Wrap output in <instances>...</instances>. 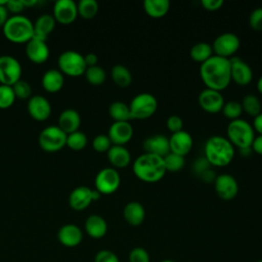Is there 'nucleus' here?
<instances>
[{"mask_svg": "<svg viewBox=\"0 0 262 262\" xmlns=\"http://www.w3.org/2000/svg\"><path fill=\"white\" fill-rule=\"evenodd\" d=\"M200 76L207 88L216 91L225 89L231 82L229 59L217 55L211 56L201 64Z\"/></svg>", "mask_w": 262, "mask_h": 262, "instance_id": "f257e3e1", "label": "nucleus"}, {"mask_svg": "<svg viewBox=\"0 0 262 262\" xmlns=\"http://www.w3.org/2000/svg\"><path fill=\"white\" fill-rule=\"evenodd\" d=\"M132 170L138 179L147 183L160 181L167 172L163 158L147 152L136 158Z\"/></svg>", "mask_w": 262, "mask_h": 262, "instance_id": "f03ea898", "label": "nucleus"}, {"mask_svg": "<svg viewBox=\"0 0 262 262\" xmlns=\"http://www.w3.org/2000/svg\"><path fill=\"white\" fill-rule=\"evenodd\" d=\"M204 155L210 165L225 167L233 160L234 147L226 137L214 135L207 139L204 146Z\"/></svg>", "mask_w": 262, "mask_h": 262, "instance_id": "7ed1b4c3", "label": "nucleus"}, {"mask_svg": "<svg viewBox=\"0 0 262 262\" xmlns=\"http://www.w3.org/2000/svg\"><path fill=\"white\" fill-rule=\"evenodd\" d=\"M2 29L6 39L18 44L29 42L34 34V24L23 14L9 16Z\"/></svg>", "mask_w": 262, "mask_h": 262, "instance_id": "20e7f679", "label": "nucleus"}, {"mask_svg": "<svg viewBox=\"0 0 262 262\" xmlns=\"http://www.w3.org/2000/svg\"><path fill=\"white\" fill-rule=\"evenodd\" d=\"M255 138V131L253 126L244 119H236L230 121L227 126V139L233 146L239 148L251 147Z\"/></svg>", "mask_w": 262, "mask_h": 262, "instance_id": "39448f33", "label": "nucleus"}, {"mask_svg": "<svg viewBox=\"0 0 262 262\" xmlns=\"http://www.w3.org/2000/svg\"><path fill=\"white\" fill-rule=\"evenodd\" d=\"M158 107L157 98L150 93H139L135 95L129 104L131 119L143 120L151 117Z\"/></svg>", "mask_w": 262, "mask_h": 262, "instance_id": "423d86ee", "label": "nucleus"}, {"mask_svg": "<svg viewBox=\"0 0 262 262\" xmlns=\"http://www.w3.org/2000/svg\"><path fill=\"white\" fill-rule=\"evenodd\" d=\"M59 71L71 77H79L83 75L87 69L84 55L74 50L63 51L57 59Z\"/></svg>", "mask_w": 262, "mask_h": 262, "instance_id": "0eeeda50", "label": "nucleus"}, {"mask_svg": "<svg viewBox=\"0 0 262 262\" xmlns=\"http://www.w3.org/2000/svg\"><path fill=\"white\" fill-rule=\"evenodd\" d=\"M39 145L45 151L53 152L61 149L67 143V134L57 126L45 127L39 134Z\"/></svg>", "mask_w": 262, "mask_h": 262, "instance_id": "6e6552de", "label": "nucleus"}, {"mask_svg": "<svg viewBox=\"0 0 262 262\" xmlns=\"http://www.w3.org/2000/svg\"><path fill=\"white\" fill-rule=\"evenodd\" d=\"M239 46V38L234 33L226 32L215 38L212 44V49L215 55L224 58H230L234 56Z\"/></svg>", "mask_w": 262, "mask_h": 262, "instance_id": "1a4fd4ad", "label": "nucleus"}, {"mask_svg": "<svg viewBox=\"0 0 262 262\" xmlns=\"http://www.w3.org/2000/svg\"><path fill=\"white\" fill-rule=\"evenodd\" d=\"M95 189L101 194H112L120 186L121 177L115 168H103L95 176Z\"/></svg>", "mask_w": 262, "mask_h": 262, "instance_id": "9d476101", "label": "nucleus"}, {"mask_svg": "<svg viewBox=\"0 0 262 262\" xmlns=\"http://www.w3.org/2000/svg\"><path fill=\"white\" fill-rule=\"evenodd\" d=\"M21 76L19 61L11 55H0V84L12 86Z\"/></svg>", "mask_w": 262, "mask_h": 262, "instance_id": "9b49d317", "label": "nucleus"}, {"mask_svg": "<svg viewBox=\"0 0 262 262\" xmlns=\"http://www.w3.org/2000/svg\"><path fill=\"white\" fill-rule=\"evenodd\" d=\"M214 186L217 195L224 201L233 200L238 192L237 181L229 174L217 175L214 181Z\"/></svg>", "mask_w": 262, "mask_h": 262, "instance_id": "f8f14e48", "label": "nucleus"}, {"mask_svg": "<svg viewBox=\"0 0 262 262\" xmlns=\"http://www.w3.org/2000/svg\"><path fill=\"white\" fill-rule=\"evenodd\" d=\"M228 59L230 62L231 80L241 86L250 84L253 79V72L251 67L237 56H232Z\"/></svg>", "mask_w": 262, "mask_h": 262, "instance_id": "ddd939ff", "label": "nucleus"}, {"mask_svg": "<svg viewBox=\"0 0 262 262\" xmlns=\"http://www.w3.org/2000/svg\"><path fill=\"white\" fill-rule=\"evenodd\" d=\"M54 19L62 25L73 23L78 15L77 3L73 0H57L53 6Z\"/></svg>", "mask_w": 262, "mask_h": 262, "instance_id": "4468645a", "label": "nucleus"}, {"mask_svg": "<svg viewBox=\"0 0 262 262\" xmlns=\"http://www.w3.org/2000/svg\"><path fill=\"white\" fill-rule=\"evenodd\" d=\"M198 101L200 106L207 113L215 114L222 110L224 105V98L220 91L206 88L199 94Z\"/></svg>", "mask_w": 262, "mask_h": 262, "instance_id": "2eb2a0df", "label": "nucleus"}, {"mask_svg": "<svg viewBox=\"0 0 262 262\" xmlns=\"http://www.w3.org/2000/svg\"><path fill=\"white\" fill-rule=\"evenodd\" d=\"M107 136L115 145L128 143L133 136V127L129 122H114L107 132Z\"/></svg>", "mask_w": 262, "mask_h": 262, "instance_id": "dca6fc26", "label": "nucleus"}, {"mask_svg": "<svg viewBox=\"0 0 262 262\" xmlns=\"http://www.w3.org/2000/svg\"><path fill=\"white\" fill-rule=\"evenodd\" d=\"M27 106L29 115L37 121H44L50 117L51 104L49 100L42 95L31 96Z\"/></svg>", "mask_w": 262, "mask_h": 262, "instance_id": "f3484780", "label": "nucleus"}, {"mask_svg": "<svg viewBox=\"0 0 262 262\" xmlns=\"http://www.w3.org/2000/svg\"><path fill=\"white\" fill-rule=\"evenodd\" d=\"M193 140L191 135L184 130L172 133V135L169 137L170 151L179 156H186L191 150Z\"/></svg>", "mask_w": 262, "mask_h": 262, "instance_id": "a211bd4d", "label": "nucleus"}, {"mask_svg": "<svg viewBox=\"0 0 262 262\" xmlns=\"http://www.w3.org/2000/svg\"><path fill=\"white\" fill-rule=\"evenodd\" d=\"M57 238L62 246L74 248L81 244L83 239V232L78 225L69 223L62 225L58 229Z\"/></svg>", "mask_w": 262, "mask_h": 262, "instance_id": "6ab92c4d", "label": "nucleus"}, {"mask_svg": "<svg viewBox=\"0 0 262 262\" xmlns=\"http://www.w3.org/2000/svg\"><path fill=\"white\" fill-rule=\"evenodd\" d=\"M142 146L145 152L162 158L170 152L169 138L163 134H156L145 138Z\"/></svg>", "mask_w": 262, "mask_h": 262, "instance_id": "aec40b11", "label": "nucleus"}, {"mask_svg": "<svg viewBox=\"0 0 262 262\" xmlns=\"http://www.w3.org/2000/svg\"><path fill=\"white\" fill-rule=\"evenodd\" d=\"M26 44V54L31 61L42 63L49 57V47L46 41L32 38Z\"/></svg>", "mask_w": 262, "mask_h": 262, "instance_id": "412c9836", "label": "nucleus"}, {"mask_svg": "<svg viewBox=\"0 0 262 262\" xmlns=\"http://www.w3.org/2000/svg\"><path fill=\"white\" fill-rule=\"evenodd\" d=\"M92 201V189L88 186H78L74 188L69 195V205L76 211L86 209Z\"/></svg>", "mask_w": 262, "mask_h": 262, "instance_id": "4be33fe9", "label": "nucleus"}, {"mask_svg": "<svg viewBox=\"0 0 262 262\" xmlns=\"http://www.w3.org/2000/svg\"><path fill=\"white\" fill-rule=\"evenodd\" d=\"M56 20L52 14L44 13L41 14L34 23V34L33 39L46 41L49 34L53 31Z\"/></svg>", "mask_w": 262, "mask_h": 262, "instance_id": "5701e85b", "label": "nucleus"}, {"mask_svg": "<svg viewBox=\"0 0 262 262\" xmlns=\"http://www.w3.org/2000/svg\"><path fill=\"white\" fill-rule=\"evenodd\" d=\"M81 124V117L74 108H67L62 111L58 117V127L66 133L70 134L78 131Z\"/></svg>", "mask_w": 262, "mask_h": 262, "instance_id": "b1692460", "label": "nucleus"}, {"mask_svg": "<svg viewBox=\"0 0 262 262\" xmlns=\"http://www.w3.org/2000/svg\"><path fill=\"white\" fill-rule=\"evenodd\" d=\"M125 221L131 226H139L145 218V209L138 202H129L123 209Z\"/></svg>", "mask_w": 262, "mask_h": 262, "instance_id": "393cba45", "label": "nucleus"}, {"mask_svg": "<svg viewBox=\"0 0 262 262\" xmlns=\"http://www.w3.org/2000/svg\"><path fill=\"white\" fill-rule=\"evenodd\" d=\"M85 230L92 238H101L107 232V223L100 215L93 214L86 219Z\"/></svg>", "mask_w": 262, "mask_h": 262, "instance_id": "a878e982", "label": "nucleus"}, {"mask_svg": "<svg viewBox=\"0 0 262 262\" xmlns=\"http://www.w3.org/2000/svg\"><path fill=\"white\" fill-rule=\"evenodd\" d=\"M64 84L63 74L56 69H50L46 71L42 76V86L50 93L59 91Z\"/></svg>", "mask_w": 262, "mask_h": 262, "instance_id": "bb28decb", "label": "nucleus"}, {"mask_svg": "<svg viewBox=\"0 0 262 262\" xmlns=\"http://www.w3.org/2000/svg\"><path fill=\"white\" fill-rule=\"evenodd\" d=\"M107 152V159L115 168H125L130 164V151L124 145L113 144Z\"/></svg>", "mask_w": 262, "mask_h": 262, "instance_id": "cd10ccee", "label": "nucleus"}, {"mask_svg": "<svg viewBox=\"0 0 262 262\" xmlns=\"http://www.w3.org/2000/svg\"><path fill=\"white\" fill-rule=\"evenodd\" d=\"M143 8L147 15L152 18L163 17L170 9L169 0H145Z\"/></svg>", "mask_w": 262, "mask_h": 262, "instance_id": "c85d7f7f", "label": "nucleus"}, {"mask_svg": "<svg viewBox=\"0 0 262 262\" xmlns=\"http://www.w3.org/2000/svg\"><path fill=\"white\" fill-rule=\"evenodd\" d=\"M189 55L191 59L198 62H205L211 56H213V49L212 45L207 42H199L195 43L189 50Z\"/></svg>", "mask_w": 262, "mask_h": 262, "instance_id": "c756f323", "label": "nucleus"}, {"mask_svg": "<svg viewBox=\"0 0 262 262\" xmlns=\"http://www.w3.org/2000/svg\"><path fill=\"white\" fill-rule=\"evenodd\" d=\"M108 114L115 122H128L131 119L129 105L123 101H114L111 103Z\"/></svg>", "mask_w": 262, "mask_h": 262, "instance_id": "7c9ffc66", "label": "nucleus"}, {"mask_svg": "<svg viewBox=\"0 0 262 262\" xmlns=\"http://www.w3.org/2000/svg\"><path fill=\"white\" fill-rule=\"evenodd\" d=\"M112 79L116 85L120 87H127L132 82V75L125 66L116 64L112 69Z\"/></svg>", "mask_w": 262, "mask_h": 262, "instance_id": "2f4dec72", "label": "nucleus"}, {"mask_svg": "<svg viewBox=\"0 0 262 262\" xmlns=\"http://www.w3.org/2000/svg\"><path fill=\"white\" fill-rule=\"evenodd\" d=\"M78 14L85 19L93 18L98 11V3L96 0H81L77 4Z\"/></svg>", "mask_w": 262, "mask_h": 262, "instance_id": "473e14b6", "label": "nucleus"}, {"mask_svg": "<svg viewBox=\"0 0 262 262\" xmlns=\"http://www.w3.org/2000/svg\"><path fill=\"white\" fill-rule=\"evenodd\" d=\"M86 80L88 81V83L92 84V85H101L106 78V74L105 71L99 67V66H93V67H88L84 73Z\"/></svg>", "mask_w": 262, "mask_h": 262, "instance_id": "72a5a7b5", "label": "nucleus"}, {"mask_svg": "<svg viewBox=\"0 0 262 262\" xmlns=\"http://www.w3.org/2000/svg\"><path fill=\"white\" fill-rule=\"evenodd\" d=\"M241 104H242L243 111H245L248 115L252 117H256L261 113L260 100L254 94H247L243 98V102Z\"/></svg>", "mask_w": 262, "mask_h": 262, "instance_id": "f704fd0d", "label": "nucleus"}, {"mask_svg": "<svg viewBox=\"0 0 262 262\" xmlns=\"http://www.w3.org/2000/svg\"><path fill=\"white\" fill-rule=\"evenodd\" d=\"M87 144V136L82 131H75L73 133L67 134V143L71 149L73 150H81Z\"/></svg>", "mask_w": 262, "mask_h": 262, "instance_id": "c9c22d12", "label": "nucleus"}, {"mask_svg": "<svg viewBox=\"0 0 262 262\" xmlns=\"http://www.w3.org/2000/svg\"><path fill=\"white\" fill-rule=\"evenodd\" d=\"M163 160H164L166 171H170V172L180 171L185 164L184 157L179 156L174 152H171V151L169 154H167L163 158Z\"/></svg>", "mask_w": 262, "mask_h": 262, "instance_id": "e433bc0d", "label": "nucleus"}, {"mask_svg": "<svg viewBox=\"0 0 262 262\" xmlns=\"http://www.w3.org/2000/svg\"><path fill=\"white\" fill-rule=\"evenodd\" d=\"M15 98L16 97L11 86L0 84V108L5 110L10 107L13 104Z\"/></svg>", "mask_w": 262, "mask_h": 262, "instance_id": "4c0bfd02", "label": "nucleus"}, {"mask_svg": "<svg viewBox=\"0 0 262 262\" xmlns=\"http://www.w3.org/2000/svg\"><path fill=\"white\" fill-rule=\"evenodd\" d=\"M221 111H222L224 117H226L227 119H230L232 121V120L239 119V117L243 113V107L238 101L231 100V101L225 102Z\"/></svg>", "mask_w": 262, "mask_h": 262, "instance_id": "58836bf2", "label": "nucleus"}, {"mask_svg": "<svg viewBox=\"0 0 262 262\" xmlns=\"http://www.w3.org/2000/svg\"><path fill=\"white\" fill-rule=\"evenodd\" d=\"M14 95L18 99H28L31 97L32 94V87L26 80L19 79L16 83H14L12 86Z\"/></svg>", "mask_w": 262, "mask_h": 262, "instance_id": "ea45409f", "label": "nucleus"}, {"mask_svg": "<svg viewBox=\"0 0 262 262\" xmlns=\"http://www.w3.org/2000/svg\"><path fill=\"white\" fill-rule=\"evenodd\" d=\"M129 262H149L150 257L148 252L142 247H135L129 252Z\"/></svg>", "mask_w": 262, "mask_h": 262, "instance_id": "a19ab883", "label": "nucleus"}, {"mask_svg": "<svg viewBox=\"0 0 262 262\" xmlns=\"http://www.w3.org/2000/svg\"><path fill=\"white\" fill-rule=\"evenodd\" d=\"M92 146L96 151L104 152V151H107L110 149V147L112 146V142H111L107 135L99 134V135H97L93 138Z\"/></svg>", "mask_w": 262, "mask_h": 262, "instance_id": "79ce46f5", "label": "nucleus"}, {"mask_svg": "<svg viewBox=\"0 0 262 262\" xmlns=\"http://www.w3.org/2000/svg\"><path fill=\"white\" fill-rule=\"evenodd\" d=\"M249 25L256 31H262V7H257L251 12Z\"/></svg>", "mask_w": 262, "mask_h": 262, "instance_id": "37998d69", "label": "nucleus"}, {"mask_svg": "<svg viewBox=\"0 0 262 262\" xmlns=\"http://www.w3.org/2000/svg\"><path fill=\"white\" fill-rule=\"evenodd\" d=\"M166 125L171 133H176L183 130V121L178 115H171L167 119Z\"/></svg>", "mask_w": 262, "mask_h": 262, "instance_id": "c03bdc74", "label": "nucleus"}, {"mask_svg": "<svg viewBox=\"0 0 262 262\" xmlns=\"http://www.w3.org/2000/svg\"><path fill=\"white\" fill-rule=\"evenodd\" d=\"M94 262H120L118 256L111 250H100L94 257Z\"/></svg>", "mask_w": 262, "mask_h": 262, "instance_id": "a18cd8bd", "label": "nucleus"}, {"mask_svg": "<svg viewBox=\"0 0 262 262\" xmlns=\"http://www.w3.org/2000/svg\"><path fill=\"white\" fill-rule=\"evenodd\" d=\"M6 8L8 12L10 11L14 14H19L24 10L25 5L23 0H8L6 3Z\"/></svg>", "mask_w": 262, "mask_h": 262, "instance_id": "49530a36", "label": "nucleus"}, {"mask_svg": "<svg viewBox=\"0 0 262 262\" xmlns=\"http://www.w3.org/2000/svg\"><path fill=\"white\" fill-rule=\"evenodd\" d=\"M202 6L209 11H215L221 8V6L224 4L223 0H202L201 1Z\"/></svg>", "mask_w": 262, "mask_h": 262, "instance_id": "de8ad7c7", "label": "nucleus"}, {"mask_svg": "<svg viewBox=\"0 0 262 262\" xmlns=\"http://www.w3.org/2000/svg\"><path fill=\"white\" fill-rule=\"evenodd\" d=\"M210 166H211V165H210L209 162L206 160V158L203 157V158L198 159V160L194 162V164H193V171H194L195 174H198V175L200 176L204 171H206L207 169H209Z\"/></svg>", "mask_w": 262, "mask_h": 262, "instance_id": "09e8293b", "label": "nucleus"}, {"mask_svg": "<svg viewBox=\"0 0 262 262\" xmlns=\"http://www.w3.org/2000/svg\"><path fill=\"white\" fill-rule=\"evenodd\" d=\"M200 178L204 181V182H214L215 181V179H216V174H215V172L211 169V168H209V169H207L206 171H204L201 175H200Z\"/></svg>", "mask_w": 262, "mask_h": 262, "instance_id": "8fccbe9b", "label": "nucleus"}, {"mask_svg": "<svg viewBox=\"0 0 262 262\" xmlns=\"http://www.w3.org/2000/svg\"><path fill=\"white\" fill-rule=\"evenodd\" d=\"M251 148H252V150L255 151L256 154L262 156V135L255 136V138H254V140H253V142H252Z\"/></svg>", "mask_w": 262, "mask_h": 262, "instance_id": "3c124183", "label": "nucleus"}, {"mask_svg": "<svg viewBox=\"0 0 262 262\" xmlns=\"http://www.w3.org/2000/svg\"><path fill=\"white\" fill-rule=\"evenodd\" d=\"M253 129L254 131H257L259 135H262V113L254 117L253 121Z\"/></svg>", "mask_w": 262, "mask_h": 262, "instance_id": "603ef678", "label": "nucleus"}, {"mask_svg": "<svg viewBox=\"0 0 262 262\" xmlns=\"http://www.w3.org/2000/svg\"><path fill=\"white\" fill-rule=\"evenodd\" d=\"M84 60L86 63V67H93L97 64V55L95 53H87L86 55H84Z\"/></svg>", "mask_w": 262, "mask_h": 262, "instance_id": "864d4df0", "label": "nucleus"}, {"mask_svg": "<svg viewBox=\"0 0 262 262\" xmlns=\"http://www.w3.org/2000/svg\"><path fill=\"white\" fill-rule=\"evenodd\" d=\"M8 10L6 5H0V27H3L8 19Z\"/></svg>", "mask_w": 262, "mask_h": 262, "instance_id": "5fc2aeb1", "label": "nucleus"}, {"mask_svg": "<svg viewBox=\"0 0 262 262\" xmlns=\"http://www.w3.org/2000/svg\"><path fill=\"white\" fill-rule=\"evenodd\" d=\"M252 148L251 147H246V148H239V154L243 157H249L252 154Z\"/></svg>", "mask_w": 262, "mask_h": 262, "instance_id": "6e6d98bb", "label": "nucleus"}, {"mask_svg": "<svg viewBox=\"0 0 262 262\" xmlns=\"http://www.w3.org/2000/svg\"><path fill=\"white\" fill-rule=\"evenodd\" d=\"M101 193L97 189H92V201H97L100 199Z\"/></svg>", "mask_w": 262, "mask_h": 262, "instance_id": "4d7b16f0", "label": "nucleus"}, {"mask_svg": "<svg viewBox=\"0 0 262 262\" xmlns=\"http://www.w3.org/2000/svg\"><path fill=\"white\" fill-rule=\"evenodd\" d=\"M24 2V5L25 7H28V6H32V5H35L37 3L36 0H30V1H26V0H23Z\"/></svg>", "mask_w": 262, "mask_h": 262, "instance_id": "13d9d810", "label": "nucleus"}, {"mask_svg": "<svg viewBox=\"0 0 262 262\" xmlns=\"http://www.w3.org/2000/svg\"><path fill=\"white\" fill-rule=\"evenodd\" d=\"M257 89L262 94V76L259 78V80L257 82Z\"/></svg>", "mask_w": 262, "mask_h": 262, "instance_id": "bf43d9fd", "label": "nucleus"}, {"mask_svg": "<svg viewBox=\"0 0 262 262\" xmlns=\"http://www.w3.org/2000/svg\"><path fill=\"white\" fill-rule=\"evenodd\" d=\"M161 262H174L173 260H170V259H165V260H162Z\"/></svg>", "mask_w": 262, "mask_h": 262, "instance_id": "052dcab7", "label": "nucleus"}, {"mask_svg": "<svg viewBox=\"0 0 262 262\" xmlns=\"http://www.w3.org/2000/svg\"><path fill=\"white\" fill-rule=\"evenodd\" d=\"M257 262H262V259H261V260H259V261H257Z\"/></svg>", "mask_w": 262, "mask_h": 262, "instance_id": "680f3d73", "label": "nucleus"}]
</instances>
